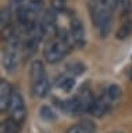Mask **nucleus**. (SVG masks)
Listing matches in <instances>:
<instances>
[{
	"label": "nucleus",
	"instance_id": "12",
	"mask_svg": "<svg viewBox=\"0 0 132 133\" xmlns=\"http://www.w3.org/2000/svg\"><path fill=\"white\" fill-rule=\"evenodd\" d=\"M131 32H132V21L129 19H127V21H124L122 25L120 26L118 29V32H117V39H127L128 36L131 35Z\"/></svg>",
	"mask_w": 132,
	"mask_h": 133
},
{
	"label": "nucleus",
	"instance_id": "9",
	"mask_svg": "<svg viewBox=\"0 0 132 133\" xmlns=\"http://www.w3.org/2000/svg\"><path fill=\"white\" fill-rule=\"evenodd\" d=\"M63 110L65 112H68V114H71V115L84 114V108H82V105H81V103H79V100H78L77 96L72 97V98L65 100V101L63 103Z\"/></svg>",
	"mask_w": 132,
	"mask_h": 133
},
{
	"label": "nucleus",
	"instance_id": "13",
	"mask_svg": "<svg viewBox=\"0 0 132 133\" xmlns=\"http://www.w3.org/2000/svg\"><path fill=\"white\" fill-rule=\"evenodd\" d=\"M59 86H60V89H63L64 91H70L74 86H75V79H74V78H70V76L63 78V79L59 82Z\"/></svg>",
	"mask_w": 132,
	"mask_h": 133
},
{
	"label": "nucleus",
	"instance_id": "4",
	"mask_svg": "<svg viewBox=\"0 0 132 133\" xmlns=\"http://www.w3.org/2000/svg\"><path fill=\"white\" fill-rule=\"evenodd\" d=\"M18 60H20L18 39L14 36L10 40H7L4 44V49H3V65L9 72H13L18 65Z\"/></svg>",
	"mask_w": 132,
	"mask_h": 133
},
{
	"label": "nucleus",
	"instance_id": "5",
	"mask_svg": "<svg viewBox=\"0 0 132 133\" xmlns=\"http://www.w3.org/2000/svg\"><path fill=\"white\" fill-rule=\"evenodd\" d=\"M9 115H10V119L14 121L17 125H20V126H21L22 122L25 121L27 105H25V101H24L22 94L17 90H14L13 97H11V103L9 105Z\"/></svg>",
	"mask_w": 132,
	"mask_h": 133
},
{
	"label": "nucleus",
	"instance_id": "10",
	"mask_svg": "<svg viewBox=\"0 0 132 133\" xmlns=\"http://www.w3.org/2000/svg\"><path fill=\"white\" fill-rule=\"evenodd\" d=\"M67 133H93V125L90 122H82L71 126Z\"/></svg>",
	"mask_w": 132,
	"mask_h": 133
},
{
	"label": "nucleus",
	"instance_id": "16",
	"mask_svg": "<svg viewBox=\"0 0 132 133\" xmlns=\"http://www.w3.org/2000/svg\"><path fill=\"white\" fill-rule=\"evenodd\" d=\"M131 79H132V71H131Z\"/></svg>",
	"mask_w": 132,
	"mask_h": 133
},
{
	"label": "nucleus",
	"instance_id": "14",
	"mask_svg": "<svg viewBox=\"0 0 132 133\" xmlns=\"http://www.w3.org/2000/svg\"><path fill=\"white\" fill-rule=\"evenodd\" d=\"M124 2H125V0H114V3L117 4V6H121V4H122Z\"/></svg>",
	"mask_w": 132,
	"mask_h": 133
},
{
	"label": "nucleus",
	"instance_id": "17",
	"mask_svg": "<svg viewBox=\"0 0 132 133\" xmlns=\"http://www.w3.org/2000/svg\"><path fill=\"white\" fill-rule=\"evenodd\" d=\"M115 133H117V132H115Z\"/></svg>",
	"mask_w": 132,
	"mask_h": 133
},
{
	"label": "nucleus",
	"instance_id": "11",
	"mask_svg": "<svg viewBox=\"0 0 132 133\" xmlns=\"http://www.w3.org/2000/svg\"><path fill=\"white\" fill-rule=\"evenodd\" d=\"M11 25V8L2 7L0 8V28H7Z\"/></svg>",
	"mask_w": 132,
	"mask_h": 133
},
{
	"label": "nucleus",
	"instance_id": "8",
	"mask_svg": "<svg viewBox=\"0 0 132 133\" xmlns=\"http://www.w3.org/2000/svg\"><path fill=\"white\" fill-rule=\"evenodd\" d=\"M70 33L74 40V44L77 46H84L85 44V31L84 25L78 18L71 19V28H70Z\"/></svg>",
	"mask_w": 132,
	"mask_h": 133
},
{
	"label": "nucleus",
	"instance_id": "3",
	"mask_svg": "<svg viewBox=\"0 0 132 133\" xmlns=\"http://www.w3.org/2000/svg\"><path fill=\"white\" fill-rule=\"evenodd\" d=\"M31 78H32V91L36 97H45L50 91V82L45 71L42 61L36 60L31 64Z\"/></svg>",
	"mask_w": 132,
	"mask_h": 133
},
{
	"label": "nucleus",
	"instance_id": "1",
	"mask_svg": "<svg viewBox=\"0 0 132 133\" xmlns=\"http://www.w3.org/2000/svg\"><path fill=\"white\" fill-rule=\"evenodd\" d=\"M72 43H74V40L71 37V33L59 32L54 39L49 40L45 44V49H43L45 60L47 62H50V64H56V62L61 61L70 53V50L72 47Z\"/></svg>",
	"mask_w": 132,
	"mask_h": 133
},
{
	"label": "nucleus",
	"instance_id": "7",
	"mask_svg": "<svg viewBox=\"0 0 132 133\" xmlns=\"http://www.w3.org/2000/svg\"><path fill=\"white\" fill-rule=\"evenodd\" d=\"M14 89L7 81H0V111L9 110Z\"/></svg>",
	"mask_w": 132,
	"mask_h": 133
},
{
	"label": "nucleus",
	"instance_id": "2",
	"mask_svg": "<svg viewBox=\"0 0 132 133\" xmlns=\"http://www.w3.org/2000/svg\"><path fill=\"white\" fill-rule=\"evenodd\" d=\"M92 18L102 36H106L113 22V6L110 0H96L92 7Z\"/></svg>",
	"mask_w": 132,
	"mask_h": 133
},
{
	"label": "nucleus",
	"instance_id": "6",
	"mask_svg": "<svg viewBox=\"0 0 132 133\" xmlns=\"http://www.w3.org/2000/svg\"><path fill=\"white\" fill-rule=\"evenodd\" d=\"M114 104H115V101L110 97V94L107 93V90H104L97 98H95V103H93L92 110H90V114L95 115V116H103V115L109 114L111 111V108L114 107Z\"/></svg>",
	"mask_w": 132,
	"mask_h": 133
},
{
	"label": "nucleus",
	"instance_id": "15",
	"mask_svg": "<svg viewBox=\"0 0 132 133\" xmlns=\"http://www.w3.org/2000/svg\"><path fill=\"white\" fill-rule=\"evenodd\" d=\"M14 2H17V3H21V2H24V0H14Z\"/></svg>",
	"mask_w": 132,
	"mask_h": 133
}]
</instances>
